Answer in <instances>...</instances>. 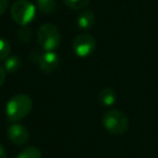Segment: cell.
Listing matches in <instances>:
<instances>
[{
  "mask_svg": "<svg viewBox=\"0 0 158 158\" xmlns=\"http://www.w3.org/2000/svg\"><path fill=\"white\" fill-rule=\"evenodd\" d=\"M33 110V101L27 94H15L8 101L6 106L7 118L11 123H18L26 118Z\"/></svg>",
  "mask_w": 158,
  "mask_h": 158,
  "instance_id": "6da1fadb",
  "label": "cell"
},
{
  "mask_svg": "<svg viewBox=\"0 0 158 158\" xmlns=\"http://www.w3.org/2000/svg\"><path fill=\"white\" fill-rule=\"evenodd\" d=\"M39 46L46 51H53L61 44V34L57 27L50 23L40 26L37 34Z\"/></svg>",
  "mask_w": 158,
  "mask_h": 158,
  "instance_id": "7a4b0ae2",
  "label": "cell"
},
{
  "mask_svg": "<svg viewBox=\"0 0 158 158\" xmlns=\"http://www.w3.org/2000/svg\"><path fill=\"white\" fill-rule=\"evenodd\" d=\"M103 126L108 132L113 134H123L129 128L128 117L123 112L112 110L103 116Z\"/></svg>",
  "mask_w": 158,
  "mask_h": 158,
  "instance_id": "3957f363",
  "label": "cell"
},
{
  "mask_svg": "<svg viewBox=\"0 0 158 158\" xmlns=\"http://www.w3.org/2000/svg\"><path fill=\"white\" fill-rule=\"evenodd\" d=\"M36 14L35 6L28 0H18L11 7V16L21 26H27Z\"/></svg>",
  "mask_w": 158,
  "mask_h": 158,
  "instance_id": "277c9868",
  "label": "cell"
},
{
  "mask_svg": "<svg viewBox=\"0 0 158 158\" xmlns=\"http://www.w3.org/2000/svg\"><path fill=\"white\" fill-rule=\"evenodd\" d=\"M97 41L89 34H81L77 36L73 41V50L79 57H86L91 55L95 50Z\"/></svg>",
  "mask_w": 158,
  "mask_h": 158,
  "instance_id": "5b68a950",
  "label": "cell"
},
{
  "mask_svg": "<svg viewBox=\"0 0 158 158\" xmlns=\"http://www.w3.org/2000/svg\"><path fill=\"white\" fill-rule=\"evenodd\" d=\"M7 135L13 144L19 145V146L25 145L29 141L28 130H27V128H25L24 126L20 125V123H12L8 128Z\"/></svg>",
  "mask_w": 158,
  "mask_h": 158,
  "instance_id": "8992f818",
  "label": "cell"
},
{
  "mask_svg": "<svg viewBox=\"0 0 158 158\" xmlns=\"http://www.w3.org/2000/svg\"><path fill=\"white\" fill-rule=\"evenodd\" d=\"M37 64L44 73L54 72L60 65V57L53 51H44L40 54Z\"/></svg>",
  "mask_w": 158,
  "mask_h": 158,
  "instance_id": "52a82bcc",
  "label": "cell"
},
{
  "mask_svg": "<svg viewBox=\"0 0 158 158\" xmlns=\"http://www.w3.org/2000/svg\"><path fill=\"white\" fill-rule=\"evenodd\" d=\"M95 16L91 10H84L77 19V24L81 29H89L94 25Z\"/></svg>",
  "mask_w": 158,
  "mask_h": 158,
  "instance_id": "ba28073f",
  "label": "cell"
},
{
  "mask_svg": "<svg viewBox=\"0 0 158 158\" xmlns=\"http://www.w3.org/2000/svg\"><path fill=\"white\" fill-rule=\"evenodd\" d=\"M100 103L104 106H112L115 104L117 100V94L114 89L112 88H104L99 93Z\"/></svg>",
  "mask_w": 158,
  "mask_h": 158,
  "instance_id": "9c48e42d",
  "label": "cell"
},
{
  "mask_svg": "<svg viewBox=\"0 0 158 158\" xmlns=\"http://www.w3.org/2000/svg\"><path fill=\"white\" fill-rule=\"evenodd\" d=\"M39 10L44 14H52L56 9L55 0H37Z\"/></svg>",
  "mask_w": 158,
  "mask_h": 158,
  "instance_id": "30bf717a",
  "label": "cell"
},
{
  "mask_svg": "<svg viewBox=\"0 0 158 158\" xmlns=\"http://www.w3.org/2000/svg\"><path fill=\"white\" fill-rule=\"evenodd\" d=\"M21 67V60L19 56H9L5 61V69L8 73H15Z\"/></svg>",
  "mask_w": 158,
  "mask_h": 158,
  "instance_id": "8fae6325",
  "label": "cell"
},
{
  "mask_svg": "<svg viewBox=\"0 0 158 158\" xmlns=\"http://www.w3.org/2000/svg\"><path fill=\"white\" fill-rule=\"evenodd\" d=\"M16 158H41V152L35 146H29L24 148Z\"/></svg>",
  "mask_w": 158,
  "mask_h": 158,
  "instance_id": "7c38bea8",
  "label": "cell"
},
{
  "mask_svg": "<svg viewBox=\"0 0 158 158\" xmlns=\"http://www.w3.org/2000/svg\"><path fill=\"white\" fill-rule=\"evenodd\" d=\"M63 1L68 8L73 10L85 9L90 2V0H63Z\"/></svg>",
  "mask_w": 158,
  "mask_h": 158,
  "instance_id": "4fadbf2b",
  "label": "cell"
},
{
  "mask_svg": "<svg viewBox=\"0 0 158 158\" xmlns=\"http://www.w3.org/2000/svg\"><path fill=\"white\" fill-rule=\"evenodd\" d=\"M10 52H11V46L9 41L0 38V61H6L10 56Z\"/></svg>",
  "mask_w": 158,
  "mask_h": 158,
  "instance_id": "5bb4252c",
  "label": "cell"
},
{
  "mask_svg": "<svg viewBox=\"0 0 158 158\" xmlns=\"http://www.w3.org/2000/svg\"><path fill=\"white\" fill-rule=\"evenodd\" d=\"M18 35L22 42H28L31 38V31L27 26H22L19 29Z\"/></svg>",
  "mask_w": 158,
  "mask_h": 158,
  "instance_id": "9a60e30c",
  "label": "cell"
},
{
  "mask_svg": "<svg viewBox=\"0 0 158 158\" xmlns=\"http://www.w3.org/2000/svg\"><path fill=\"white\" fill-rule=\"evenodd\" d=\"M8 8V0H0V15H2Z\"/></svg>",
  "mask_w": 158,
  "mask_h": 158,
  "instance_id": "2e32d148",
  "label": "cell"
},
{
  "mask_svg": "<svg viewBox=\"0 0 158 158\" xmlns=\"http://www.w3.org/2000/svg\"><path fill=\"white\" fill-rule=\"evenodd\" d=\"M5 78H6V69L0 65V88L5 82Z\"/></svg>",
  "mask_w": 158,
  "mask_h": 158,
  "instance_id": "e0dca14e",
  "label": "cell"
},
{
  "mask_svg": "<svg viewBox=\"0 0 158 158\" xmlns=\"http://www.w3.org/2000/svg\"><path fill=\"white\" fill-rule=\"evenodd\" d=\"M0 158H7V153L1 144H0Z\"/></svg>",
  "mask_w": 158,
  "mask_h": 158,
  "instance_id": "ac0fdd59",
  "label": "cell"
}]
</instances>
